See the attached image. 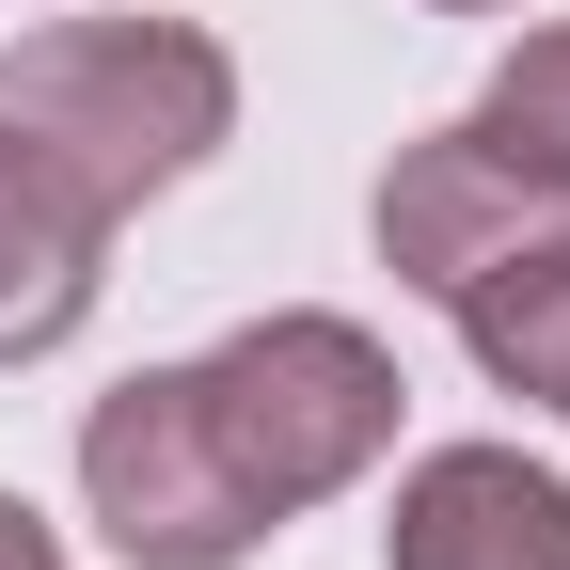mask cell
Returning <instances> with one entry per match:
<instances>
[{
    "label": "cell",
    "mask_w": 570,
    "mask_h": 570,
    "mask_svg": "<svg viewBox=\"0 0 570 570\" xmlns=\"http://www.w3.org/2000/svg\"><path fill=\"white\" fill-rule=\"evenodd\" d=\"M396 444V365L348 317H254L206 365H159L96 396L80 428V491L127 570H238L285 508L348 491Z\"/></svg>",
    "instance_id": "cell-1"
},
{
    "label": "cell",
    "mask_w": 570,
    "mask_h": 570,
    "mask_svg": "<svg viewBox=\"0 0 570 570\" xmlns=\"http://www.w3.org/2000/svg\"><path fill=\"white\" fill-rule=\"evenodd\" d=\"M223 127H238V63L175 17H63L32 48H0V175H32L96 238L142 190H175Z\"/></svg>",
    "instance_id": "cell-2"
},
{
    "label": "cell",
    "mask_w": 570,
    "mask_h": 570,
    "mask_svg": "<svg viewBox=\"0 0 570 570\" xmlns=\"http://www.w3.org/2000/svg\"><path fill=\"white\" fill-rule=\"evenodd\" d=\"M381 570H570V491L508 444H444L396 523H381Z\"/></svg>",
    "instance_id": "cell-3"
},
{
    "label": "cell",
    "mask_w": 570,
    "mask_h": 570,
    "mask_svg": "<svg viewBox=\"0 0 570 570\" xmlns=\"http://www.w3.org/2000/svg\"><path fill=\"white\" fill-rule=\"evenodd\" d=\"M475 127L508 142V159H523L539 190H570V32H539V48L508 63V80L475 96Z\"/></svg>",
    "instance_id": "cell-4"
},
{
    "label": "cell",
    "mask_w": 570,
    "mask_h": 570,
    "mask_svg": "<svg viewBox=\"0 0 570 570\" xmlns=\"http://www.w3.org/2000/svg\"><path fill=\"white\" fill-rule=\"evenodd\" d=\"M0 570H63V539H48L32 508H0Z\"/></svg>",
    "instance_id": "cell-5"
},
{
    "label": "cell",
    "mask_w": 570,
    "mask_h": 570,
    "mask_svg": "<svg viewBox=\"0 0 570 570\" xmlns=\"http://www.w3.org/2000/svg\"><path fill=\"white\" fill-rule=\"evenodd\" d=\"M444 17H508V0H444Z\"/></svg>",
    "instance_id": "cell-6"
},
{
    "label": "cell",
    "mask_w": 570,
    "mask_h": 570,
    "mask_svg": "<svg viewBox=\"0 0 570 570\" xmlns=\"http://www.w3.org/2000/svg\"><path fill=\"white\" fill-rule=\"evenodd\" d=\"M554 412H570V396H554Z\"/></svg>",
    "instance_id": "cell-7"
}]
</instances>
